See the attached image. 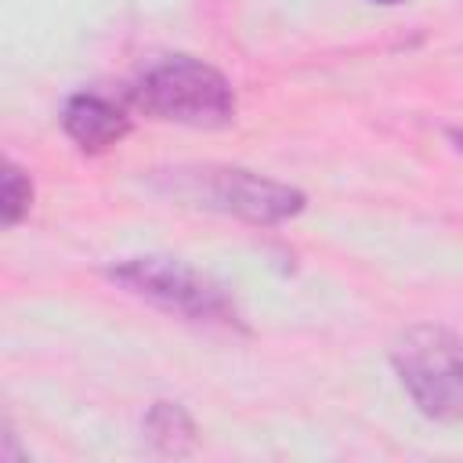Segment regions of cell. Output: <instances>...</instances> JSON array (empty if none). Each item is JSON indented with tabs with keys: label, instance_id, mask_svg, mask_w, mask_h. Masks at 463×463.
Returning <instances> with one entry per match:
<instances>
[{
	"label": "cell",
	"instance_id": "8992f818",
	"mask_svg": "<svg viewBox=\"0 0 463 463\" xmlns=\"http://www.w3.org/2000/svg\"><path fill=\"white\" fill-rule=\"evenodd\" d=\"M145 434L166 456H188L195 449V423L177 402H156L145 416Z\"/></svg>",
	"mask_w": 463,
	"mask_h": 463
},
{
	"label": "cell",
	"instance_id": "5b68a950",
	"mask_svg": "<svg viewBox=\"0 0 463 463\" xmlns=\"http://www.w3.org/2000/svg\"><path fill=\"white\" fill-rule=\"evenodd\" d=\"M61 127L83 152H105L130 134V116L101 94H72L61 109Z\"/></svg>",
	"mask_w": 463,
	"mask_h": 463
},
{
	"label": "cell",
	"instance_id": "52a82bcc",
	"mask_svg": "<svg viewBox=\"0 0 463 463\" xmlns=\"http://www.w3.org/2000/svg\"><path fill=\"white\" fill-rule=\"evenodd\" d=\"M4 224H18L33 206V181L14 163L4 166Z\"/></svg>",
	"mask_w": 463,
	"mask_h": 463
},
{
	"label": "cell",
	"instance_id": "277c9868",
	"mask_svg": "<svg viewBox=\"0 0 463 463\" xmlns=\"http://www.w3.org/2000/svg\"><path fill=\"white\" fill-rule=\"evenodd\" d=\"M116 286H123L134 297L152 300L163 311H174L192 322H213V326H242L235 300L217 286L210 275L195 271L184 260L174 257H127L119 264H109L105 271Z\"/></svg>",
	"mask_w": 463,
	"mask_h": 463
},
{
	"label": "cell",
	"instance_id": "6da1fadb",
	"mask_svg": "<svg viewBox=\"0 0 463 463\" xmlns=\"http://www.w3.org/2000/svg\"><path fill=\"white\" fill-rule=\"evenodd\" d=\"M134 109L152 119L184 123V127H228L235 119V90L232 83L206 61L174 54L141 72L130 87Z\"/></svg>",
	"mask_w": 463,
	"mask_h": 463
},
{
	"label": "cell",
	"instance_id": "7a4b0ae2",
	"mask_svg": "<svg viewBox=\"0 0 463 463\" xmlns=\"http://www.w3.org/2000/svg\"><path fill=\"white\" fill-rule=\"evenodd\" d=\"M391 365L412 405L441 423H463V333L423 322L391 347Z\"/></svg>",
	"mask_w": 463,
	"mask_h": 463
},
{
	"label": "cell",
	"instance_id": "9c48e42d",
	"mask_svg": "<svg viewBox=\"0 0 463 463\" xmlns=\"http://www.w3.org/2000/svg\"><path fill=\"white\" fill-rule=\"evenodd\" d=\"M380 4H398V0H380Z\"/></svg>",
	"mask_w": 463,
	"mask_h": 463
},
{
	"label": "cell",
	"instance_id": "3957f363",
	"mask_svg": "<svg viewBox=\"0 0 463 463\" xmlns=\"http://www.w3.org/2000/svg\"><path fill=\"white\" fill-rule=\"evenodd\" d=\"M159 184L177 199L210 206L217 213H232L250 224H282L304 210L300 188L239 166H181L166 170Z\"/></svg>",
	"mask_w": 463,
	"mask_h": 463
},
{
	"label": "cell",
	"instance_id": "ba28073f",
	"mask_svg": "<svg viewBox=\"0 0 463 463\" xmlns=\"http://www.w3.org/2000/svg\"><path fill=\"white\" fill-rule=\"evenodd\" d=\"M449 137L456 141V148H463V130H449Z\"/></svg>",
	"mask_w": 463,
	"mask_h": 463
}]
</instances>
